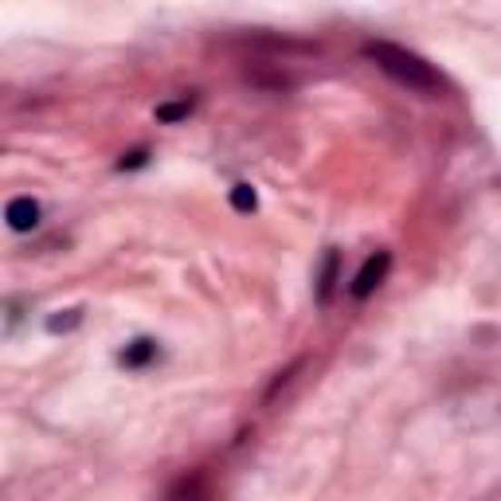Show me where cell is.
Listing matches in <instances>:
<instances>
[{
	"label": "cell",
	"instance_id": "cell-1",
	"mask_svg": "<svg viewBox=\"0 0 501 501\" xmlns=\"http://www.w3.org/2000/svg\"><path fill=\"white\" fill-rule=\"evenodd\" d=\"M365 59H372L388 79H396L399 86H408V91H419V94L443 91V79H438V71L431 63L416 52H408V47H399V44L372 40V44H365Z\"/></svg>",
	"mask_w": 501,
	"mask_h": 501
},
{
	"label": "cell",
	"instance_id": "cell-2",
	"mask_svg": "<svg viewBox=\"0 0 501 501\" xmlns=\"http://www.w3.org/2000/svg\"><path fill=\"white\" fill-rule=\"evenodd\" d=\"M388 267H392V255H388V250H376V255L365 262V267L357 270L353 286H349V290H353V298H360V302H365V298L376 290V286L388 279Z\"/></svg>",
	"mask_w": 501,
	"mask_h": 501
},
{
	"label": "cell",
	"instance_id": "cell-3",
	"mask_svg": "<svg viewBox=\"0 0 501 501\" xmlns=\"http://www.w3.org/2000/svg\"><path fill=\"white\" fill-rule=\"evenodd\" d=\"M5 220H8V228H12V231H32L35 223H40V204H35L32 196H16V200L8 204Z\"/></svg>",
	"mask_w": 501,
	"mask_h": 501
},
{
	"label": "cell",
	"instance_id": "cell-4",
	"mask_svg": "<svg viewBox=\"0 0 501 501\" xmlns=\"http://www.w3.org/2000/svg\"><path fill=\"white\" fill-rule=\"evenodd\" d=\"M337 279H341V255H337V250H325L321 274H318V290H313L318 306H329V298H333V290H337Z\"/></svg>",
	"mask_w": 501,
	"mask_h": 501
},
{
	"label": "cell",
	"instance_id": "cell-5",
	"mask_svg": "<svg viewBox=\"0 0 501 501\" xmlns=\"http://www.w3.org/2000/svg\"><path fill=\"white\" fill-rule=\"evenodd\" d=\"M153 357H157V341H149V337H142V341L125 345L122 365H125V368H142V365H149V360H153Z\"/></svg>",
	"mask_w": 501,
	"mask_h": 501
},
{
	"label": "cell",
	"instance_id": "cell-6",
	"mask_svg": "<svg viewBox=\"0 0 501 501\" xmlns=\"http://www.w3.org/2000/svg\"><path fill=\"white\" fill-rule=\"evenodd\" d=\"M192 114V98H177V103H161L157 106V118L161 122H181Z\"/></svg>",
	"mask_w": 501,
	"mask_h": 501
},
{
	"label": "cell",
	"instance_id": "cell-7",
	"mask_svg": "<svg viewBox=\"0 0 501 501\" xmlns=\"http://www.w3.org/2000/svg\"><path fill=\"white\" fill-rule=\"evenodd\" d=\"M255 204H259V196H255V188H250V184H235L231 188V208L235 211H255Z\"/></svg>",
	"mask_w": 501,
	"mask_h": 501
},
{
	"label": "cell",
	"instance_id": "cell-8",
	"mask_svg": "<svg viewBox=\"0 0 501 501\" xmlns=\"http://www.w3.org/2000/svg\"><path fill=\"white\" fill-rule=\"evenodd\" d=\"M149 161V149H130V153H122V161H118V169L125 172V169H142Z\"/></svg>",
	"mask_w": 501,
	"mask_h": 501
},
{
	"label": "cell",
	"instance_id": "cell-9",
	"mask_svg": "<svg viewBox=\"0 0 501 501\" xmlns=\"http://www.w3.org/2000/svg\"><path fill=\"white\" fill-rule=\"evenodd\" d=\"M74 321H79V309H67V318H52V321H47V329L59 333V329H71Z\"/></svg>",
	"mask_w": 501,
	"mask_h": 501
}]
</instances>
